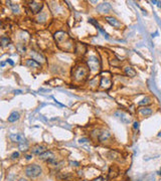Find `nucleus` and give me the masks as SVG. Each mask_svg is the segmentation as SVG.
I'll return each mask as SVG.
<instances>
[{
	"mask_svg": "<svg viewBox=\"0 0 161 181\" xmlns=\"http://www.w3.org/2000/svg\"><path fill=\"white\" fill-rule=\"evenodd\" d=\"M25 175L29 178H35L41 174V168L37 164H30L25 167L24 169Z\"/></svg>",
	"mask_w": 161,
	"mask_h": 181,
	"instance_id": "f257e3e1",
	"label": "nucleus"
},
{
	"mask_svg": "<svg viewBox=\"0 0 161 181\" xmlns=\"http://www.w3.org/2000/svg\"><path fill=\"white\" fill-rule=\"evenodd\" d=\"M72 75L73 79H75V80L80 82V80H83L87 76H88V70L83 65H77L76 68L73 69Z\"/></svg>",
	"mask_w": 161,
	"mask_h": 181,
	"instance_id": "f03ea898",
	"label": "nucleus"
},
{
	"mask_svg": "<svg viewBox=\"0 0 161 181\" xmlns=\"http://www.w3.org/2000/svg\"><path fill=\"white\" fill-rule=\"evenodd\" d=\"M87 63H88L89 69H90L92 71H98L100 70V68H101L99 59H98L96 56H94V55L89 56L88 60H87Z\"/></svg>",
	"mask_w": 161,
	"mask_h": 181,
	"instance_id": "7ed1b4c3",
	"label": "nucleus"
},
{
	"mask_svg": "<svg viewBox=\"0 0 161 181\" xmlns=\"http://www.w3.org/2000/svg\"><path fill=\"white\" fill-rule=\"evenodd\" d=\"M39 159L43 160V161H48V163H53V164H57V162L56 163L55 161V154H53L51 151H45L42 154L39 155Z\"/></svg>",
	"mask_w": 161,
	"mask_h": 181,
	"instance_id": "20e7f679",
	"label": "nucleus"
},
{
	"mask_svg": "<svg viewBox=\"0 0 161 181\" xmlns=\"http://www.w3.org/2000/svg\"><path fill=\"white\" fill-rule=\"evenodd\" d=\"M9 138L12 142L14 143H18L19 145L20 144H24L26 143V139L24 137L23 134H20V133H16V134H10L9 135Z\"/></svg>",
	"mask_w": 161,
	"mask_h": 181,
	"instance_id": "39448f33",
	"label": "nucleus"
},
{
	"mask_svg": "<svg viewBox=\"0 0 161 181\" xmlns=\"http://www.w3.org/2000/svg\"><path fill=\"white\" fill-rule=\"evenodd\" d=\"M106 21L108 22L111 26H113L114 28H116V29H120L121 27H122V23H121L119 20L115 17H113V16H106Z\"/></svg>",
	"mask_w": 161,
	"mask_h": 181,
	"instance_id": "423d86ee",
	"label": "nucleus"
},
{
	"mask_svg": "<svg viewBox=\"0 0 161 181\" xmlns=\"http://www.w3.org/2000/svg\"><path fill=\"white\" fill-rule=\"evenodd\" d=\"M115 116L118 117L120 120H121V122H123L124 124H129L131 122V118L130 116L128 115V114H126L124 112H121V111H118L115 113Z\"/></svg>",
	"mask_w": 161,
	"mask_h": 181,
	"instance_id": "0eeeda50",
	"label": "nucleus"
},
{
	"mask_svg": "<svg viewBox=\"0 0 161 181\" xmlns=\"http://www.w3.org/2000/svg\"><path fill=\"white\" fill-rule=\"evenodd\" d=\"M43 7V3L41 2H37V1H32L29 3V8L32 13H38L40 12L41 8Z\"/></svg>",
	"mask_w": 161,
	"mask_h": 181,
	"instance_id": "6e6552de",
	"label": "nucleus"
},
{
	"mask_svg": "<svg viewBox=\"0 0 161 181\" xmlns=\"http://www.w3.org/2000/svg\"><path fill=\"white\" fill-rule=\"evenodd\" d=\"M111 9H112V7H111V5L108 2H104V3L99 4L97 6V10L100 13H108Z\"/></svg>",
	"mask_w": 161,
	"mask_h": 181,
	"instance_id": "1a4fd4ad",
	"label": "nucleus"
},
{
	"mask_svg": "<svg viewBox=\"0 0 161 181\" xmlns=\"http://www.w3.org/2000/svg\"><path fill=\"white\" fill-rule=\"evenodd\" d=\"M110 138H112V135H111V133L109 131H101V133L99 134V136H98V139L100 142H107Z\"/></svg>",
	"mask_w": 161,
	"mask_h": 181,
	"instance_id": "9d476101",
	"label": "nucleus"
},
{
	"mask_svg": "<svg viewBox=\"0 0 161 181\" xmlns=\"http://www.w3.org/2000/svg\"><path fill=\"white\" fill-rule=\"evenodd\" d=\"M55 38L57 42H62L68 38V34L64 31H57L55 33Z\"/></svg>",
	"mask_w": 161,
	"mask_h": 181,
	"instance_id": "9b49d317",
	"label": "nucleus"
},
{
	"mask_svg": "<svg viewBox=\"0 0 161 181\" xmlns=\"http://www.w3.org/2000/svg\"><path fill=\"white\" fill-rule=\"evenodd\" d=\"M43 152H45V147L42 146V145H36L31 149V153L36 154V155H38V156L40 155V154H42Z\"/></svg>",
	"mask_w": 161,
	"mask_h": 181,
	"instance_id": "f8f14e48",
	"label": "nucleus"
},
{
	"mask_svg": "<svg viewBox=\"0 0 161 181\" xmlns=\"http://www.w3.org/2000/svg\"><path fill=\"white\" fill-rule=\"evenodd\" d=\"M25 64L29 66V68H32V69H40V63L38 62H36V60L34 59H26V62H25Z\"/></svg>",
	"mask_w": 161,
	"mask_h": 181,
	"instance_id": "ddd939ff",
	"label": "nucleus"
},
{
	"mask_svg": "<svg viewBox=\"0 0 161 181\" xmlns=\"http://www.w3.org/2000/svg\"><path fill=\"white\" fill-rule=\"evenodd\" d=\"M124 71H125V75L129 78H135L136 75H137L136 71L134 70L132 66H126V68L124 69Z\"/></svg>",
	"mask_w": 161,
	"mask_h": 181,
	"instance_id": "4468645a",
	"label": "nucleus"
},
{
	"mask_svg": "<svg viewBox=\"0 0 161 181\" xmlns=\"http://www.w3.org/2000/svg\"><path fill=\"white\" fill-rule=\"evenodd\" d=\"M77 53H79V55H83L86 53L87 51V46L84 44V43H77L76 45V50H75Z\"/></svg>",
	"mask_w": 161,
	"mask_h": 181,
	"instance_id": "2eb2a0df",
	"label": "nucleus"
},
{
	"mask_svg": "<svg viewBox=\"0 0 161 181\" xmlns=\"http://www.w3.org/2000/svg\"><path fill=\"white\" fill-rule=\"evenodd\" d=\"M101 87L104 89H109L111 85H112V82L108 79V78H102V79H101Z\"/></svg>",
	"mask_w": 161,
	"mask_h": 181,
	"instance_id": "dca6fc26",
	"label": "nucleus"
},
{
	"mask_svg": "<svg viewBox=\"0 0 161 181\" xmlns=\"http://www.w3.org/2000/svg\"><path fill=\"white\" fill-rule=\"evenodd\" d=\"M31 55L33 57V59L36 60V62H45V58L42 55H40V53H37L36 51H31Z\"/></svg>",
	"mask_w": 161,
	"mask_h": 181,
	"instance_id": "f3484780",
	"label": "nucleus"
},
{
	"mask_svg": "<svg viewBox=\"0 0 161 181\" xmlns=\"http://www.w3.org/2000/svg\"><path fill=\"white\" fill-rule=\"evenodd\" d=\"M139 112H140V114H142L143 116H150L151 114L153 113V111H152V109H150V108H148V107H143V108H140L139 109Z\"/></svg>",
	"mask_w": 161,
	"mask_h": 181,
	"instance_id": "a211bd4d",
	"label": "nucleus"
},
{
	"mask_svg": "<svg viewBox=\"0 0 161 181\" xmlns=\"http://www.w3.org/2000/svg\"><path fill=\"white\" fill-rule=\"evenodd\" d=\"M18 119H19V113L18 112H12L8 117V122H10V123L16 122Z\"/></svg>",
	"mask_w": 161,
	"mask_h": 181,
	"instance_id": "6ab92c4d",
	"label": "nucleus"
},
{
	"mask_svg": "<svg viewBox=\"0 0 161 181\" xmlns=\"http://www.w3.org/2000/svg\"><path fill=\"white\" fill-rule=\"evenodd\" d=\"M108 157L110 159H113V160H119L121 158V155L116 151H110L109 154H108Z\"/></svg>",
	"mask_w": 161,
	"mask_h": 181,
	"instance_id": "aec40b11",
	"label": "nucleus"
},
{
	"mask_svg": "<svg viewBox=\"0 0 161 181\" xmlns=\"http://www.w3.org/2000/svg\"><path fill=\"white\" fill-rule=\"evenodd\" d=\"M138 104H139V106H146V105H149V104H151V98H150V97H146V98H144L142 101H140Z\"/></svg>",
	"mask_w": 161,
	"mask_h": 181,
	"instance_id": "412c9836",
	"label": "nucleus"
},
{
	"mask_svg": "<svg viewBox=\"0 0 161 181\" xmlns=\"http://www.w3.org/2000/svg\"><path fill=\"white\" fill-rule=\"evenodd\" d=\"M7 3H9L10 7L12 8V10H13V12H14V13H19V12H20V11H19V7H18L17 4H12L11 2H7Z\"/></svg>",
	"mask_w": 161,
	"mask_h": 181,
	"instance_id": "4be33fe9",
	"label": "nucleus"
},
{
	"mask_svg": "<svg viewBox=\"0 0 161 181\" xmlns=\"http://www.w3.org/2000/svg\"><path fill=\"white\" fill-rule=\"evenodd\" d=\"M9 42H10V39L8 37H6V36H2L1 37V43H2L3 46L9 44Z\"/></svg>",
	"mask_w": 161,
	"mask_h": 181,
	"instance_id": "5701e85b",
	"label": "nucleus"
},
{
	"mask_svg": "<svg viewBox=\"0 0 161 181\" xmlns=\"http://www.w3.org/2000/svg\"><path fill=\"white\" fill-rule=\"evenodd\" d=\"M45 18H46V13L45 12H40V14H39V16L37 17V20L38 21H44L45 20Z\"/></svg>",
	"mask_w": 161,
	"mask_h": 181,
	"instance_id": "b1692460",
	"label": "nucleus"
},
{
	"mask_svg": "<svg viewBox=\"0 0 161 181\" xmlns=\"http://www.w3.org/2000/svg\"><path fill=\"white\" fill-rule=\"evenodd\" d=\"M17 49H18V51L20 53H24L25 52V47H24L23 45H21V44H18L17 45Z\"/></svg>",
	"mask_w": 161,
	"mask_h": 181,
	"instance_id": "393cba45",
	"label": "nucleus"
},
{
	"mask_svg": "<svg viewBox=\"0 0 161 181\" xmlns=\"http://www.w3.org/2000/svg\"><path fill=\"white\" fill-rule=\"evenodd\" d=\"M70 176H71L70 173H64V174H62V175H58V178H60V179H68Z\"/></svg>",
	"mask_w": 161,
	"mask_h": 181,
	"instance_id": "a878e982",
	"label": "nucleus"
},
{
	"mask_svg": "<svg viewBox=\"0 0 161 181\" xmlns=\"http://www.w3.org/2000/svg\"><path fill=\"white\" fill-rule=\"evenodd\" d=\"M19 148H20V150H21V151H25V150H27L28 145L27 144H20L19 145Z\"/></svg>",
	"mask_w": 161,
	"mask_h": 181,
	"instance_id": "bb28decb",
	"label": "nucleus"
},
{
	"mask_svg": "<svg viewBox=\"0 0 161 181\" xmlns=\"http://www.w3.org/2000/svg\"><path fill=\"white\" fill-rule=\"evenodd\" d=\"M19 157V152H13L11 154V158L12 159H17Z\"/></svg>",
	"mask_w": 161,
	"mask_h": 181,
	"instance_id": "cd10ccee",
	"label": "nucleus"
},
{
	"mask_svg": "<svg viewBox=\"0 0 161 181\" xmlns=\"http://www.w3.org/2000/svg\"><path fill=\"white\" fill-rule=\"evenodd\" d=\"M70 164H71L72 166H75V167H79V166H80V163L77 162V161H71Z\"/></svg>",
	"mask_w": 161,
	"mask_h": 181,
	"instance_id": "c85d7f7f",
	"label": "nucleus"
},
{
	"mask_svg": "<svg viewBox=\"0 0 161 181\" xmlns=\"http://www.w3.org/2000/svg\"><path fill=\"white\" fill-rule=\"evenodd\" d=\"M133 129H134V130H138V129H139V122H134V124H133Z\"/></svg>",
	"mask_w": 161,
	"mask_h": 181,
	"instance_id": "c756f323",
	"label": "nucleus"
},
{
	"mask_svg": "<svg viewBox=\"0 0 161 181\" xmlns=\"http://www.w3.org/2000/svg\"><path fill=\"white\" fill-rule=\"evenodd\" d=\"M86 142H88V139H86V138H82V139H80L79 140V143L80 144H84Z\"/></svg>",
	"mask_w": 161,
	"mask_h": 181,
	"instance_id": "7c9ffc66",
	"label": "nucleus"
},
{
	"mask_svg": "<svg viewBox=\"0 0 161 181\" xmlns=\"http://www.w3.org/2000/svg\"><path fill=\"white\" fill-rule=\"evenodd\" d=\"M6 62H7L8 63H10L11 65H13V64H14V63H13V60H12V59H10V58H8L7 60H6Z\"/></svg>",
	"mask_w": 161,
	"mask_h": 181,
	"instance_id": "2f4dec72",
	"label": "nucleus"
},
{
	"mask_svg": "<svg viewBox=\"0 0 161 181\" xmlns=\"http://www.w3.org/2000/svg\"><path fill=\"white\" fill-rule=\"evenodd\" d=\"M25 158H26V160H30L32 158V155H26Z\"/></svg>",
	"mask_w": 161,
	"mask_h": 181,
	"instance_id": "473e14b6",
	"label": "nucleus"
},
{
	"mask_svg": "<svg viewBox=\"0 0 161 181\" xmlns=\"http://www.w3.org/2000/svg\"><path fill=\"white\" fill-rule=\"evenodd\" d=\"M102 180H103V178H102V177H99V178L95 179V180H94V181H102Z\"/></svg>",
	"mask_w": 161,
	"mask_h": 181,
	"instance_id": "72a5a7b5",
	"label": "nucleus"
},
{
	"mask_svg": "<svg viewBox=\"0 0 161 181\" xmlns=\"http://www.w3.org/2000/svg\"><path fill=\"white\" fill-rule=\"evenodd\" d=\"M4 65H5V63H4V62H2V63H1V66H2V68H3V66H4Z\"/></svg>",
	"mask_w": 161,
	"mask_h": 181,
	"instance_id": "f704fd0d",
	"label": "nucleus"
},
{
	"mask_svg": "<svg viewBox=\"0 0 161 181\" xmlns=\"http://www.w3.org/2000/svg\"><path fill=\"white\" fill-rule=\"evenodd\" d=\"M158 6H159V7H161V3L160 2H158Z\"/></svg>",
	"mask_w": 161,
	"mask_h": 181,
	"instance_id": "c9c22d12",
	"label": "nucleus"
},
{
	"mask_svg": "<svg viewBox=\"0 0 161 181\" xmlns=\"http://www.w3.org/2000/svg\"><path fill=\"white\" fill-rule=\"evenodd\" d=\"M158 137H161V132H160V133L158 134Z\"/></svg>",
	"mask_w": 161,
	"mask_h": 181,
	"instance_id": "e433bc0d",
	"label": "nucleus"
},
{
	"mask_svg": "<svg viewBox=\"0 0 161 181\" xmlns=\"http://www.w3.org/2000/svg\"><path fill=\"white\" fill-rule=\"evenodd\" d=\"M158 174H159V175H161V170H160V171L158 172Z\"/></svg>",
	"mask_w": 161,
	"mask_h": 181,
	"instance_id": "4c0bfd02",
	"label": "nucleus"
},
{
	"mask_svg": "<svg viewBox=\"0 0 161 181\" xmlns=\"http://www.w3.org/2000/svg\"><path fill=\"white\" fill-rule=\"evenodd\" d=\"M84 181H87V180H84Z\"/></svg>",
	"mask_w": 161,
	"mask_h": 181,
	"instance_id": "58836bf2",
	"label": "nucleus"
}]
</instances>
